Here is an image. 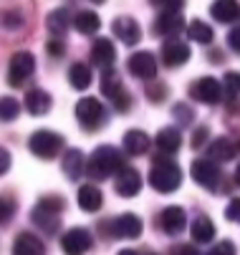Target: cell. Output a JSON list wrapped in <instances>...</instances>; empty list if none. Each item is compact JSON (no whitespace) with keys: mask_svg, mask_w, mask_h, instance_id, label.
I'll list each match as a JSON object with an SVG mask.
<instances>
[{"mask_svg":"<svg viewBox=\"0 0 240 255\" xmlns=\"http://www.w3.org/2000/svg\"><path fill=\"white\" fill-rule=\"evenodd\" d=\"M126 167L124 154L117 147H109V144H101V147L91 154L89 164H84L86 174L94 179H107L109 174H119Z\"/></svg>","mask_w":240,"mask_h":255,"instance_id":"cell-1","label":"cell"},{"mask_svg":"<svg viewBox=\"0 0 240 255\" xmlns=\"http://www.w3.org/2000/svg\"><path fill=\"white\" fill-rule=\"evenodd\" d=\"M149 185L157 190V192H175L180 185H182V169L167 157H159L152 162V169H149Z\"/></svg>","mask_w":240,"mask_h":255,"instance_id":"cell-2","label":"cell"},{"mask_svg":"<svg viewBox=\"0 0 240 255\" xmlns=\"http://www.w3.org/2000/svg\"><path fill=\"white\" fill-rule=\"evenodd\" d=\"M61 210H63V200L61 197H43V200H38L36 207H33L30 220L36 223L43 233L53 235L61 228Z\"/></svg>","mask_w":240,"mask_h":255,"instance_id":"cell-3","label":"cell"},{"mask_svg":"<svg viewBox=\"0 0 240 255\" xmlns=\"http://www.w3.org/2000/svg\"><path fill=\"white\" fill-rule=\"evenodd\" d=\"M28 149L36 154L38 159H53L63 149V136L51 131V129H38L33 131L28 139Z\"/></svg>","mask_w":240,"mask_h":255,"instance_id":"cell-4","label":"cell"},{"mask_svg":"<svg viewBox=\"0 0 240 255\" xmlns=\"http://www.w3.org/2000/svg\"><path fill=\"white\" fill-rule=\"evenodd\" d=\"M76 119H79V124H81L84 129L94 131V129H99L101 124L107 122V109L101 106L99 99L86 96V99H81V101L76 104Z\"/></svg>","mask_w":240,"mask_h":255,"instance_id":"cell-5","label":"cell"},{"mask_svg":"<svg viewBox=\"0 0 240 255\" xmlns=\"http://www.w3.org/2000/svg\"><path fill=\"white\" fill-rule=\"evenodd\" d=\"M101 91H104V96L114 104L117 112H129V106H131V96L126 94V89H124L121 79H119V76H114V71H112V68L104 74V79H101Z\"/></svg>","mask_w":240,"mask_h":255,"instance_id":"cell-6","label":"cell"},{"mask_svg":"<svg viewBox=\"0 0 240 255\" xmlns=\"http://www.w3.org/2000/svg\"><path fill=\"white\" fill-rule=\"evenodd\" d=\"M33 71H36V58H33V53H28V51L13 53L10 66H8V84L10 86H23L33 76Z\"/></svg>","mask_w":240,"mask_h":255,"instance_id":"cell-7","label":"cell"},{"mask_svg":"<svg viewBox=\"0 0 240 255\" xmlns=\"http://www.w3.org/2000/svg\"><path fill=\"white\" fill-rule=\"evenodd\" d=\"M192 179L205 190H218L223 172H220L218 162H213V159H195L192 162Z\"/></svg>","mask_w":240,"mask_h":255,"instance_id":"cell-8","label":"cell"},{"mask_svg":"<svg viewBox=\"0 0 240 255\" xmlns=\"http://www.w3.org/2000/svg\"><path fill=\"white\" fill-rule=\"evenodd\" d=\"M94 245V238L86 228H74L61 238V248L66 255H86Z\"/></svg>","mask_w":240,"mask_h":255,"instance_id":"cell-9","label":"cell"},{"mask_svg":"<svg viewBox=\"0 0 240 255\" xmlns=\"http://www.w3.org/2000/svg\"><path fill=\"white\" fill-rule=\"evenodd\" d=\"M126 68H129V74H134L136 79H142V81H149L157 76V61L149 51H136L129 56L126 61Z\"/></svg>","mask_w":240,"mask_h":255,"instance_id":"cell-10","label":"cell"},{"mask_svg":"<svg viewBox=\"0 0 240 255\" xmlns=\"http://www.w3.org/2000/svg\"><path fill=\"white\" fill-rule=\"evenodd\" d=\"M190 96L200 104H218L223 101V91H220V81L210 79V76H205L200 81H195L190 86Z\"/></svg>","mask_w":240,"mask_h":255,"instance_id":"cell-11","label":"cell"},{"mask_svg":"<svg viewBox=\"0 0 240 255\" xmlns=\"http://www.w3.org/2000/svg\"><path fill=\"white\" fill-rule=\"evenodd\" d=\"M142 220L136 215H131V212H124V215H119L117 220L112 223V235L114 238H121V240H136L142 235Z\"/></svg>","mask_w":240,"mask_h":255,"instance_id":"cell-12","label":"cell"},{"mask_svg":"<svg viewBox=\"0 0 240 255\" xmlns=\"http://www.w3.org/2000/svg\"><path fill=\"white\" fill-rule=\"evenodd\" d=\"M112 30H114V35L121 41V43H126V46H134V43H139L142 41V28H139V23H136L134 18H117L114 23H112Z\"/></svg>","mask_w":240,"mask_h":255,"instance_id":"cell-13","label":"cell"},{"mask_svg":"<svg viewBox=\"0 0 240 255\" xmlns=\"http://www.w3.org/2000/svg\"><path fill=\"white\" fill-rule=\"evenodd\" d=\"M187 58H190V46H187L185 41H180V38H169V41L162 46V61H164V66H169V68L182 66Z\"/></svg>","mask_w":240,"mask_h":255,"instance_id":"cell-14","label":"cell"},{"mask_svg":"<svg viewBox=\"0 0 240 255\" xmlns=\"http://www.w3.org/2000/svg\"><path fill=\"white\" fill-rule=\"evenodd\" d=\"M182 28H185V18L180 13H169V10H162L157 20L152 23V30L157 35H172V38H177V33H182Z\"/></svg>","mask_w":240,"mask_h":255,"instance_id":"cell-15","label":"cell"},{"mask_svg":"<svg viewBox=\"0 0 240 255\" xmlns=\"http://www.w3.org/2000/svg\"><path fill=\"white\" fill-rule=\"evenodd\" d=\"M114 187H117V195H121V197L139 195V190H142V174L136 172V169L124 167V169L119 172L117 182H114Z\"/></svg>","mask_w":240,"mask_h":255,"instance_id":"cell-16","label":"cell"},{"mask_svg":"<svg viewBox=\"0 0 240 255\" xmlns=\"http://www.w3.org/2000/svg\"><path fill=\"white\" fill-rule=\"evenodd\" d=\"M91 61H94V66L109 71V68L114 66V61H117L114 43H112L109 38H96L94 46H91Z\"/></svg>","mask_w":240,"mask_h":255,"instance_id":"cell-17","label":"cell"},{"mask_svg":"<svg viewBox=\"0 0 240 255\" xmlns=\"http://www.w3.org/2000/svg\"><path fill=\"white\" fill-rule=\"evenodd\" d=\"M159 223H162V230L167 235H177V233H182V228L187 223V215L182 207H167L159 217Z\"/></svg>","mask_w":240,"mask_h":255,"instance_id":"cell-18","label":"cell"},{"mask_svg":"<svg viewBox=\"0 0 240 255\" xmlns=\"http://www.w3.org/2000/svg\"><path fill=\"white\" fill-rule=\"evenodd\" d=\"M25 109H28L33 117L48 114V109H51V94L43 91V89H30L25 94Z\"/></svg>","mask_w":240,"mask_h":255,"instance_id":"cell-19","label":"cell"},{"mask_svg":"<svg viewBox=\"0 0 240 255\" xmlns=\"http://www.w3.org/2000/svg\"><path fill=\"white\" fill-rule=\"evenodd\" d=\"M149 144H152V139H149V134H144L142 129H129V131L124 134V149H126V154L139 157V154H144V152L149 149Z\"/></svg>","mask_w":240,"mask_h":255,"instance_id":"cell-20","label":"cell"},{"mask_svg":"<svg viewBox=\"0 0 240 255\" xmlns=\"http://www.w3.org/2000/svg\"><path fill=\"white\" fill-rule=\"evenodd\" d=\"M154 144H157V149H159V152H164V154H175V152L182 147V136H180V131H177L175 127H164V129L157 134Z\"/></svg>","mask_w":240,"mask_h":255,"instance_id":"cell-21","label":"cell"},{"mask_svg":"<svg viewBox=\"0 0 240 255\" xmlns=\"http://www.w3.org/2000/svg\"><path fill=\"white\" fill-rule=\"evenodd\" d=\"M13 255H46V248H43V243L36 235L20 233L15 245H13Z\"/></svg>","mask_w":240,"mask_h":255,"instance_id":"cell-22","label":"cell"},{"mask_svg":"<svg viewBox=\"0 0 240 255\" xmlns=\"http://www.w3.org/2000/svg\"><path fill=\"white\" fill-rule=\"evenodd\" d=\"M68 25H71V13H68L66 8H56L46 18V28L53 33V38H61V35L68 30Z\"/></svg>","mask_w":240,"mask_h":255,"instance_id":"cell-23","label":"cell"},{"mask_svg":"<svg viewBox=\"0 0 240 255\" xmlns=\"http://www.w3.org/2000/svg\"><path fill=\"white\" fill-rule=\"evenodd\" d=\"M101 205H104V197H101V190L96 185H84L79 190V207L84 212H96Z\"/></svg>","mask_w":240,"mask_h":255,"instance_id":"cell-24","label":"cell"},{"mask_svg":"<svg viewBox=\"0 0 240 255\" xmlns=\"http://www.w3.org/2000/svg\"><path fill=\"white\" fill-rule=\"evenodd\" d=\"M238 0H215L210 5V15L220 23H233L238 20Z\"/></svg>","mask_w":240,"mask_h":255,"instance_id":"cell-25","label":"cell"},{"mask_svg":"<svg viewBox=\"0 0 240 255\" xmlns=\"http://www.w3.org/2000/svg\"><path fill=\"white\" fill-rule=\"evenodd\" d=\"M195 243H210L215 238V225L208 215H197L195 220H192V228H190Z\"/></svg>","mask_w":240,"mask_h":255,"instance_id":"cell-26","label":"cell"},{"mask_svg":"<svg viewBox=\"0 0 240 255\" xmlns=\"http://www.w3.org/2000/svg\"><path fill=\"white\" fill-rule=\"evenodd\" d=\"M220 91H223V99L228 104V112H235V106H238V91H240V79H238L235 71L225 74V81L220 84Z\"/></svg>","mask_w":240,"mask_h":255,"instance_id":"cell-27","label":"cell"},{"mask_svg":"<svg viewBox=\"0 0 240 255\" xmlns=\"http://www.w3.org/2000/svg\"><path fill=\"white\" fill-rule=\"evenodd\" d=\"M235 154H238V147L225 136H220L210 144V159L213 162H230Z\"/></svg>","mask_w":240,"mask_h":255,"instance_id":"cell-28","label":"cell"},{"mask_svg":"<svg viewBox=\"0 0 240 255\" xmlns=\"http://www.w3.org/2000/svg\"><path fill=\"white\" fill-rule=\"evenodd\" d=\"M71 23H74V28H76L79 33H84V35H91V33H96V30L101 28V18H99L96 13H91V10L76 13V15L71 18Z\"/></svg>","mask_w":240,"mask_h":255,"instance_id":"cell-29","label":"cell"},{"mask_svg":"<svg viewBox=\"0 0 240 255\" xmlns=\"http://www.w3.org/2000/svg\"><path fill=\"white\" fill-rule=\"evenodd\" d=\"M63 172L68 179H79L84 174V154L81 149H68L63 154Z\"/></svg>","mask_w":240,"mask_h":255,"instance_id":"cell-30","label":"cell"},{"mask_svg":"<svg viewBox=\"0 0 240 255\" xmlns=\"http://www.w3.org/2000/svg\"><path fill=\"white\" fill-rule=\"evenodd\" d=\"M68 84L79 91H86L91 86V68L86 63H74L68 68Z\"/></svg>","mask_w":240,"mask_h":255,"instance_id":"cell-31","label":"cell"},{"mask_svg":"<svg viewBox=\"0 0 240 255\" xmlns=\"http://www.w3.org/2000/svg\"><path fill=\"white\" fill-rule=\"evenodd\" d=\"M187 35H190L195 43H202V46H210L213 38H215L213 28L205 23V20H192V23L187 25Z\"/></svg>","mask_w":240,"mask_h":255,"instance_id":"cell-32","label":"cell"},{"mask_svg":"<svg viewBox=\"0 0 240 255\" xmlns=\"http://www.w3.org/2000/svg\"><path fill=\"white\" fill-rule=\"evenodd\" d=\"M20 112V104L13 99V96H5L0 99V122H13Z\"/></svg>","mask_w":240,"mask_h":255,"instance_id":"cell-33","label":"cell"},{"mask_svg":"<svg viewBox=\"0 0 240 255\" xmlns=\"http://www.w3.org/2000/svg\"><path fill=\"white\" fill-rule=\"evenodd\" d=\"M15 210H18V205H15V200H13V197L0 195V225L10 223V217L15 215Z\"/></svg>","mask_w":240,"mask_h":255,"instance_id":"cell-34","label":"cell"},{"mask_svg":"<svg viewBox=\"0 0 240 255\" xmlns=\"http://www.w3.org/2000/svg\"><path fill=\"white\" fill-rule=\"evenodd\" d=\"M46 51H48V56H51V58H61V56L66 53V46H63V41H61V38H51V41L46 43Z\"/></svg>","mask_w":240,"mask_h":255,"instance_id":"cell-35","label":"cell"},{"mask_svg":"<svg viewBox=\"0 0 240 255\" xmlns=\"http://www.w3.org/2000/svg\"><path fill=\"white\" fill-rule=\"evenodd\" d=\"M164 96H167V86H164V84H157V86H149V89H147V99L154 101V104H162Z\"/></svg>","mask_w":240,"mask_h":255,"instance_id":"cell-36","label":"cell"},{"mask_svg":"<svg viewBox=\"0 0 240 255\" xmlns=\"http://www.w3.org/2000/svg\"><path fill=\"white\" fill-rule=\"evenodd\" d=\"M172 114L180 119V124H190V122H192V117H190L192 112H190V106H187V104H177Z\"/></svg>","mask_w":240,"mask_h":255,"instance_id":"cell-37","label":"cell"},{"mask_svg":"<svg viewBox=\"0 0 240 255\" xmlns=\"http://www.w3.org/2000/svg\"><path fill=\"white\" fill-rule=\"evenodd\" d=\"M208 255H235V248H233V243H228V240H225V243H218Z\"/></svg>","mask_w":240,"mask_h":255,"instance_id":"cell-38","label":"cell"},{"mask_svg":"<svg viewBox=\"0 0 240 255\" xmlns=\"http://www.w3.org/2000/svg\"><path fill=\"white\" fill-rule=\"evenodd\" d=\"M205 139H208V127H197L195 134H192V147L200 149L202 144H205Z\"/></svg>","mask_w":240,"mask_h":255,"instance_id":"cell-39","label":"cell"},{"mask_svg":"<svg viewBox=\"0 0 240 255\" xmlns=\"http://www.w3.org/2000/svg\"><path fill=\"white\" fill-rule=\"evenodd\" d=\"M228 46H230L235 53H240V28H233V30L228 33Z\"/></svg>","mask_w":240,"mask_h":255,"instance_id":"cell-40","label":"cell"},{"mask_svg":"<svg viewBox=\"0 0 240 255\" xmlns=\"http://www.w3.org/2000/svg\"><path fill=\"white\" fill-rule=\"evenodd\" d=\"M159 3H162V8L169 10V13H180L182 5H185V0H159Z\"/></svg>","mask_w":240,"mask_h":255,"instance_id":"cell-41","label":"cell"},{"mask_svg":"<svg viewBox=\"0 0 240 255\" xmlns=\"http://www.w3.org/2000/svg\"><path fill=\"white\" fill-rule=\"evenodd\" d=\"M169 255H200V253H197L195 245H177V248H172Z\"/></svg>","mask_w":240,"mask_h":255,"instance_id":"cell-42","label":"cell"},{"mask_svg":"<svg viewBox=\"0 0 240 255\" xmlns=\"http://www.w3.org/2000/svg\"><path fill=\"white\" fill-rule=\"evenodd\" d=\"M238 207H240V205H238V197L230 200V205H228V210H225V217H228L230 223H238Z\"/></svg>","mask_w":240,"mask_h":255,"instance_id":"cell-43","label":"cell"},{"mask_svg":"<svg viewBox=\"0 0 240 255\" xmlns=\"http://www.w3.org/2000/svg\"><path fill=\"white\" fill-rule=\"evenodd\" d=\"M8 169H10V154H8V149L0 147V174H5Z\"/></svg>","mask_w":240,"mask_h":255,"instance_id":"cell-44","label":"cell"},{"mask_svg":"<svg viewBox=\"0 0 240 255\" xmlns=\"http://www.w3.org/2000/svg\"><path fill=\"white\" fill-rule=\"evenodd\" d=\"M3 23H5V25H20V15H10V13H8V15L3 18Z\"/></svg>","mask_w":240,"mask_h":255,"instance_id":"cell-45","label":"cell"},{"mask_svg":"<svg viewBox=\"0 0 240 255\" xmlns=\"http://www.w3.org/2000/svg\"><path fill=\"white\" fill-rule=\"evenodd\" d=\"M210 61H215V63H220L223 61V56H220V51L215 48V51H210Z\"/></svg>","mask_w":240,"mask_h":255,"instance_id":"cell-46","label":"cell"},{"mask_svg":"<svg viewBox=\"0 0 240 255\" xmlns=\"http://www.w3.org/2000/svg\"><path fill=\"white\" fill-rule=\"evenodd\" d=\"M119 255H136V253H134V250H121Z\"/></svg>","mask_w":240,"mask_h":255,"instance_id":"cell-47","label":"cell"},{"mask_svg":"<svg viewBox=\"0 0 240 255\" xmlns=\"http://www.w3.org/2000/svg\"><path fill=\"white\" fill-rule=\"evenodd\" d=\"M91 3H104V0H91Z\"/></svg>","mask_w":240,"mask_h":255,"instance_id":"cell-48","label":"cell"},{"mask_svg":"<svg viewBox=\"0 0 240 255\" xmlns=\"http://www.w3.org/2000/svg\"><path fill=\"white\" fill-rule=\"evenodd\" d=\"M157 3H159V0H157Z\"/></svg>","mask_w":240,"mask_h":255,"instance_id":"cell-49","label":"cell"}]
</instances>
